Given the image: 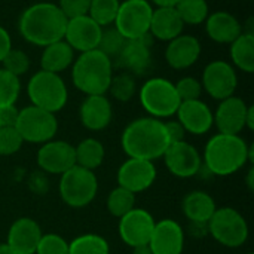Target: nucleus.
<instances>
[{
    "label": "nucleus",
    "instance_id": "39448f33",
    "mask_svg": "<svg viewBox=\"0 0 254 254\" xmlns=\"http://www.w3.org/2000/svg\"><path fill=\"white\" fill-rule=\"evenodd\" d=\"M27 95L31 106L51 113L63 110L68 101V89L63 77L45 70L36 71L27 83Z\"/></svg>",
    "mask_w": 254,
    "mask_h": 254
},
{
    "label": "nucleus",
    "instance_id": "f3484780",
    "mask_svg": "<svg viewBox=\"0 0 254 254\" xmlns=\"http://www.w3.org/2000/svg\"><path fill=\"white\" fill-rule=\"evenodd\" d=\"M249 106L240 97H228L222 100L213 113L214 125L217 127L220 134L229 135H240L246 128V118H247Z\"/></svg>",
    "mask_w": 254,
    "mask_h": 254
},
{
    "label": "nucleus",
    "instance_id": "c9c22d12",
    "mask_svg": "<svg viewBox=\"0 0 254 254\" xmlns=\"http://www.w3.org/2000/svg\"><path fill=\"white\" fill-rule=\"evenodd\" d=\"M125 42H127V39L115 27H104L97 49L101 51L104 55H107L113 61L121 54Z\"/></svg>",
    "mask_w": 254,
    "mask_h": 254
},
{
    "label": "nucleus",
    "instance_id": "20e7f679",
    "mask_svg": "<svg viewBox=\"0 0 254 254\" xmlns=\"http://www.w3.org/2000/svg\"><path fill=\"white\" fill-rule=\"evenodd\" d=\"M113 77V61L101 51L82 52L71 64V82L85 95H106Z\"/></svg>",
    "mask_w": 254,
    "mask_h": 254
},
{
    "label": "nucleus",
    "instance_id": "ea45409f",
    "mask_svg": "<svg viewBox=\"0 0 254 254\" xmlns=\"http://www.w3.org/2000/svg\"><path fill=\"white\" fill-rule=\"evenodd\" d=\"M177 95L180 101H190V100H199L202 95V85L201 80L192 76L182 77L177 83H174Z\"/></svg>",
    "mask_w": 254,
    "mask_h": 254
},
{
    "label": "nucleus",
    "instance_id": "0eeeda50",
    "mask_svg": "<svg viewBox=\"0 0 254 254\" xmlns=\"http://www.w3.org/2000/svg\"><path fill=\"white\" fill-rule=\"evenodd\" d=\"M58 192L64 204L71 208H83L89 205L98 192V180L94 171L73 165L61 174Z\"/></svg>",
    "mask_w": 254,
    "mask_h": 254
},
{
    "label": "nucleus",
    "instance_id": "393cba45",
    "mask_svg": "<svg viewBox=\"0 0 254 254\" xmlns=\"http://www.w3.org/2000/svg\"><path fill=\"white\" fill-rule=\"evenodd\" d=\"M185 24L179 16L176 7H156L153 9L149 34L161 42H170L183 34Z\"/></svg>",
    "mask_w": 254,
    "mask_h": 254
},
{
    "label": "nucleus",
    "instance_id": "9d476101",
    "mask_svg": "<svg viewBox=\"0 0 254 254\" xmlns=\"http://www.w3.org/2000/svg\"><path fill=\"white\" fill-rule=\"evenodd\" d=\"M153 7L149 0H124L121 1L113 27L127 39H141L149 34Z\"/></svg>",
    "mask_w": 254,
    "mask_h": 254
},
{
    "label": "nucleus",
    "instance_id": "8fccbe9b",
    "mask_svg": "<svg viewBox=\"0 0 254 254\" xmlns=\"http://www.w3.org/2000/svg\"><path fill=\"white\" fill-rule=\"evenodd\" d=\"M132 254H152V250L149 247V244H144V246H137L132 249Z\"/></svg>",
    "mask_w": 254,
    "mask_h": 254
},
{
    "label": "nucleus",
    "instance_id": "6e6552de",
    "mask_svg": "<svg viewBox=\"0 0 254 254\" xmlns=\"http://www.w3.org/2000/svg\"><path fill=\"white\" fill-rule=\"evenodd\" d=\"M208 234L222 246L228 249L243 247L249 240V223L244 216L232 208L222 207L214 211L211 219L207 223Z\"/></svg>",
    "mask_w": 254,
    "mask_h": 254
},
{
    "label": "nucleus",
    "instance_id": "603ef678",
    "mask_svg": "<svg viewBox=\"0 0 254 254\" xmlns=\"http://www.w3.org/2000/svg\"><path fill=\"white\" fill-rule=\"evenodd\" d=\"M0 254H15V253L10 250V247H9L6 243H1V244H0Z\"/></svg>",
    "mask_w": 254,
    "mask_h": 254
},
{
    "label": "nucleus",
    "instance_id": "f257e3e1",
    "mask_svg": "<svg viewBox=\"0 0 254 254\" xmlns=\"http://www.w3.org/2000/svg\"><path fill=\"white\" fill-rule=\"evenodd\" d=\"M67 21L58 4L39 1L22 10L18 19V31L27 43L45 48L64 39Z\"/></svg>",
    "mask_w": 254,
    "mask_h": 254
},
{
    "label": "nucleus",
    "instance_id": "6ab92c4d",
    "mask_svg": "<svg viewBox=\"0 0 254 254\" xmlns=\"http://www.w3.org/2000/svg\"><path fill=\"white\" fill-rule=\"evenodd\" d=\"M149 247L152 254H183L185 231L171 219H164L155 223Z\"/></svg>",
    "mask_w": 254,
    "mask_h": 254
},
{
    "label": "nucleus",
    "instance_id": "a19ab883",
    "mask_svg": "<svg viewBox=\"0 0 254 254\" xmlns=\"http://www.w3.org/2000/svg\"><path fill=\"white\" fill-rule=\"evenodd\" d=\"M91 0H60L58 7L65 15L67 19L88 15Z\"/></svg>",
    "mask_w": 254,
    "mask_h": 254
},
{
    "label": "nucleus",
    "instance_id": "5701e85b",
    "mask_svg": "<svg viewBox=\"0 0 254 254\" xmlns=\"http://www.w3.org/2000/svg\"><path fill=\"white\" fill-rule=\"evenodd\" d=\"M80 124L94 132L106 129L113 118L112 103L106 95H86L79 109Z\"/></svg>",
    "mask_w": 254,
    "mask_h": 254
},
{
    "label": "nucleus",
    "instance_id": "864d4df0",
    "mask_svg": "<svg viewBox=\"0 0 254 254\" xmlns=\"http://www.w3.org/2000/svg\"><path fill=\"white\" fill-rule=\"evenodd\" d=\"M247 254H253V253H247Z\"/></svg>",
    "mask_w": 254,
    "mask_h": 254
},
{
    "label": "nucleus",
    "instance_id": "c756f323",
    "mask_svg": "<svg viewBox=\"0 0 254 254\" xmlns=\"http://www.w3.org/2000/svg\"><path fill=\"white\" fill-rule=\"evenodd\" d=\"M174 7L185 25L204 24L210 15L207 0H179Z\"/></svg>",
    "mask_w": 254,
    "mask_h": 254
},
{
    "label": "nucleus",
    "instance_id": "a211bd4d",
    "mask_svg": "<svg viewBox=\"0 0 254 254\" xmlns=\"http://www.w3.org/2000/svg\"><path fill=\"white\" fill-rule=\"evenodd\" d=\"M152 40L150 34L127 40L121 54L118 55V64L132 76H144L152 67Z\"/></svg>",
    "mask_w": 254,
    "mask_h": 254
},
{
    "label": "nucleus",
    "instance_id": "aec40b11",
    "mask_svg": "<svg viewBox=\"0 0 254 254\" xmlns=\"http://www.w3.org/2000/svg\"><path fill=\"white\" fill-rule=\"evenodd\" d=\"M201 52L202 46L198 37L192 34H180L168 42L164 57L171 68L186 70L199 60Z\"/></svg>",
    "mask_w": 254,
    "mask_h": 254
},
{
    "label": "nucleus",
    "instance_id": "cd10ccee",
    "mask_svg": "<svg viewBox=\"0 0 254 254\" xmlns=\"http://www.w3.org/2000/svg\"><path fill=\"white\" fill-rule=\"evenodd\" d=\"M229 55L232 65L244 73L254 71V34L243 31L231 45Z\"/></svg>",
    "mask_w": 254,
    "mask_h": 254
},
{
    "label": "nucleus",
    "instance_id": "f704fd0d",
    "mask_svg": "<svg viewBox=\"0 0 254 254\" xmlns=\"http://www.w3.org/2000/svg\"><path fill=\"white\" fill-rule=\"evenodd\" d=\"M21 94V80L18 76L0 68V109L13 106Z\"/></svg>",
    "mask_w": 254,
    "mask_h": 254
},
{
    "label": "nucleus",
    "instance_id": "7c9ffc66",
    "mask_svg": "<svg viewBox=\"0 0 254 254\" xmlns=\"http://www.w3.org/2000/svg\"><path fill=\"white\" fill-rule=\"evenodd\" d=\"M68 254H110V246L101 235L85 234L68 243Z\"/></svg>",
    "mask_w": 254,
    "mask_h": 254
},
{
    "label": "nucleus",
    "instance_id": "dca6fc26",
    "mask_svg": "<svg viewBox=\"0 0 254 254\" xmlns=\"http://www.w3.org/2000/svg\"><path fill=\"white\" fill-rule=\"evenodd\" d=\"M103 27H100L89 15L70 18L65 25L64 40L74 52H88L98 48Z\"/></svg>",
    "mask_w": 254,
    "mask_h": 254
},
{
    "label": "nucleus",
    "instance_id": "72a5a7b5",
    "mask_svg": "<svg viewBox=\"0 0 254 254\" xmlns=\"http://www.w3.org/2000/svg\"><path fill=\"white\" fill-rule=\"evenodd\" d=\"M135 89H137V85H135L134 76L125 71L112 77L107 92H110L115 100L121 103H128L135 95Z\"/></svg>",
    "mask_w": 254,
    "mask_h": 254
},
{
    "label": "nucleus",
    "instance_id": "37998d69",
    "mask_svg": "<svg viewBox=\"0 0 254 254\" xmlns=\"http://www.w3.org/2000/svg\"><path fill=\"white\" fill-rule=\"evenodd\" d=\"M164 124H165V129H167V134H168V138H170V144L185 140L186 131H185V128L182 127V124L179 121H167Z\"/></svg>",
    "mask_w": 254,
    "mask_h": 254
},
{
    "label": "nucleus",
    "instance_id": "a18cd8bd",
    "mask_svg": "<svg viewBox=\"0 0 254 254\" xmlns=\"http://www.w3.org/2000/svg\"><path fill=\"white\" fill-rule=\"evenodd\" d=\"M10 49H12V37L9 31L0 25V63L4 60V57L7 55Z\"/></svg>",
    "mask_w": 254,
    "mask_h": 254
},
{
    "label": "nucleus",
    "instance_id": "79ce46f5",
    "mask_svg": "<svg viewBox=\"0 0 254 254\" xmlns=\"http://www.w3.org/2000/svg\"><path fill=\"white\" fill-rule=\"evenodd\" d=\"M45 174H46V173H43V171H34V173L28 177V186H30V189H31L34 193H39V195L46 193L49 185H48V179H46Z\"/></svg>",
    "mask_w": 254,
    "mask_h": 254
},
{
    "label": "nucleus",
    "instance_id": "473e14b6",
    "mask_svg": "<svg viewBox=\"0 0 254 254\" xmlns=\"http://www.w3.org/2000/svg\"><path fill=\"white\" fill-rule=\"evenodd\" d=\"M119 6L121 0H91L88 15L100 27H110L115 22Z\"/></svg>",
    "mask_w": 254,
    "mask_h": 254
},
{
    "label": "nucleus",
    "instance_id": "de8ad7c7",
    "mask_svg": "<svg viewBox=\"0 0 254 254\" xmlns=\"http://www.w3.org/2000/svg\"><path fill=\"white\" fill-rule=\"evenodd\" d=\"M246 128H249L250 131L254 129V107L253 106H249V110H247V118H246Z\"/></svg>",
    "mask_w": 254,
    "mask_h": 254
},
{
    "label": "nucleus",
    "instance_id": "49530a36",
    "mask_svg": "<svg viewBox=\"0 0 254 254\" xmlns=\"http://www.w3.org/2000/svg\"><path fill=\"white\" fill-rule=\"evenodd\" d=\"M189 232L196 237V238H202L208 234V226L207 223H193V222H189Z\"/></svg>",
    "mask_w": 254,
    "mask_h": 254
},
{
    "label": "nucleus",
    "instance_id": "4468645a",
    "mask_svg": "<svg viewBox=\"0 0 254 254\" xmlns=\"http://www.w3.org/2000/svg\"><path fill=\"white\" fill-rule=\"evenodd\" d=\"M37 165L46 174L61 176L76 165L74 146L63 140H51L37 150Z\"/></svg>",
    "mask_w": 254,
    "mask_h": 254
},
{
    "label": "nucleus",
    "instance_id": "f8f14e48",
    "mask_svg": "<svg viewBox=\"0 0 254 254\" xmlns=\"http://www.w3.org/2000/svg\"><path fill=\"white\" fill-rule=\"evenodd\" d=\"M168 171L179 179H189L198 176L202 167L199 152L186 140L171 143L162 155Z\"/></svg>",
    "mask_w": 254,
    "mask_h": 254
},
{
    "label": "nucleus",
    "instance_id": "4be33fe9",
    "mask_svg": "<svg viewBox=\"0 0 254 254\" xmlns=\"http://www.w3.org/2000/svg\"><path fill=\"white\" fill-rule=\"evenodd\" d=\"M42 235L40 225L36 220L21 217L10 225L6 244L15 254H34Z\"/></svg>",
    "mask_w": 254,
    "mask_h": 254
},
{
    "label": "nucleus",
    "instance_id": "9b49d317",
    "mask_svg": "<svg viewBox=\"0 0 254 254\" xmlns=\"http://www.w3.org/2000/svg\"><path fill=\"white\" fill-rule=\"evenodd\" d=\"M202 91H205L214 100H225L232 97L238 86V76L235 67L223 60H214L208 63L201 77Z\"/></svg>",
    "mask_w": 254,
    "mask_h": 254
},
{
    "label": "nucleus",
    "instance_id": "bb28decb",
    "mask_svg": "<svg viewBox=\"0 0 254 254\" xmlns=\"http://www.w3.org/2000/svg\"><path fill=\"white\" fill-rule=\"evenodd\" d=\"M182 208L186 219L193 223H208L217 210L211 195L204 190H193L188 193L183 199Z\"/></svg>",
    "mask_w": 254,
    "mask_h": 254
},
{
    "label": "nucleus",
    "instance_id": "58836bf2",
    "mask_svg": "<svg viewBox=\"0 0 254 254\" xmlns=\"http://www.w3.org/2000/svg\"><path fill=\"white\" fill-rule=\"evenodd\" d=\"M34 254H68V243L57 234L42 235Z\"/></svg>",
    "mask_w": 254,
    "mask_h": 254
},
{
    "label": "nucleus",
    "instance_id": "4c0bfd02",
    "mask_svg": "<svg viewBox=\"0 0 254 254\" xmlns=\"http://www.w3.org/2000/svg\"><path fill=\"white\" fill-rule=\"evenodd\" d=\"M24 144L22 137L15 127H0V155L10 156L21 150Z\"/></svg>",
    "mask_w": 254,
    "mask_h": 254
},
{
    "label": "nucleus",
    "instance_id": "e433bc0d",
    "mask_svg": "<svg viewBox=\"0 0 254 254\" xmlns=\"http://www.w3.org/2000/svg\"><path fill=\"white\" fill-rule=\"evenodd\" d=\"M3 68L7 70L9 73L15 74V76H22L28 71L30 68V58L28 55L22 51V49H15L12 48L7 55L4 57V60L1 61Z\"/></svg>",
    "mask_w": 254,
    "mask_h": 254
},
{
    "label": "nucleus",
    "instance_id": "ddd939ff",
    "mask_svg": "<svg viewBox=\"0 0 254 254\" xmlns=\"http://www.w3.org/2000/svg\"><path fill=\"white\" fill-rule=\"evenodd\" d=\"M155 223L156 222L149 211L134 207L129 213L119 219L118 232L121 240L128 247L134 249L137 246L149 244Z\"/></svg>",
    "mask_w": 254,
    "mask_h": 254
},
{
    "label": "nucleus",
    "instance_id": "7ed1b4c3",
    "mask_svg": "<svg viewBox=\"0 0 254 254\" xmlns=\"http://www.w3.org/2000/svg\"><path fill=\"white\" fill-rule=\"evenodd\" d=\"M250 146L241 135L216 134L204 149L202 164L211 176L226 177L240 171L249 162Z\"/></svg>",
    "mask_w": 254,
    "mask_h": 254
},
{
    "label": "nucleus",
    "instance_id": "c85d7f7f",
    "mask_svg": "<svg viewBox=\"0 0 254 254\" xmlns=\"http://www.w3.org/2000/svg\"><path fill=\"white\" fill-rule=\"evenodd\" d=\"M74 155H76V165L94 171L103 164L106 150L100 140L88 137L74 147Z\"/></svg>",
    "mask_w": 254,
    "mask_h": 254
},
{
    "label": "nucleus",
    "instance_id": "09e8293b",
    "mask_svg": "<svg viewBox=\"0 0 254 254\" xmlns=\"http://www.w3.org/2000/svg\"><path fill=\"white\" fill-rule=\"evenodd\" d=\"M149 1L156 4V7H174L179 0H149Z\"/></svg>",
    "mask_w": 254,
    "mask_h": 254
},
{
    "label": "nucleus",
    "instance_id": "1a4fd4ad",
    "mask_svg": "<svg viewBox=\"0 0 254 254\" xmlns=\"http://www.w3.org/2000/svg\"><path fill=\"white\" fill-rule=\"evenodd\" d=\"M15 128L22 137L24 143L28 141L33 144H43L54 140L58 131V121L55 113L30 104L18 112Z\"/></svg>",
    "mask_w": 254,
    "mask_h": 254
},
{
    "label": "nucleus",
    "instance_id": "423d86ee",
    "mask_svg": "<svg viewBox=\"0 0 254 254\" xmlns=\"http://www.w3.org/2000/svg\"><path fill=\"white\" fill-rule=\"evenodd\" d=\"M138 98L141 107L149 113V116L156 119L171 118L176 115L182 103L174 83L165 77L147 79L140 88Z\"/></svg>",
    "mask_w": 254,
    "mask_h": 254
},
{
    "label": "nucleus",
    "instance_id": "2f4dec72",
    "mask_svg": "<svg viewBox=\"0 0 254 254\" xmlns=\"http://www.w3.org/2000/svg\"><path fill=\"white\" fill-rule=\"evenodd\" d=\"M106 207L112 216L121 219L122 216L129 213L135 207V193L118 186L116 189H113L109 193L107 201H106Z\"/></svg>",
    "mask_w": 254,
    "mask_h": 254
},
{
    "label": "nucleus",
    "instance_id": "2eb2a0df",
    "mask_svg": "<svg viewBox=\"0 0 254 254\" xmlns=\"http://www.w3.org/2000/svg\"><path fill=\"white\" fill-rule=\"evenodd\" d=\"M118 186L140 193L147 190L156 180V167L153 161L128 158L118 170Z\"/></svg>",
    "mask_w": 254,
    "mask_h": 254
},
{
    "label": "nucleus",
    "instance_id": "f03ea898",
    "mask_svg": "<svg viewBox=\"0 0 254 254\" xmlns=\"http://www.w3.org/2000/svg\"><path fill=\"white\" fill-rule=\"evenodd\" d=\"M121 144L128 158L155 161L170 146L165 124L156 118H138L127 125Z\"/></svg>",
    "mask_w": 254,
    "mask_h": 254
},
{
    "label": "nucleus",
    "instance_id": "a878e982",
    "mask_svg": "<svg viewBox=\"0 0 254 254\" xmlns=\"http://www.w3.org/2000/svg\"><path fill=\"white\" fill-rule=\"evenodd\" d=\"M73 61L74 51L64 39H61L43 48L40 55V70L60 74L61 71L71 67Z\"/></svg>",
    "mask_w": 254,
    "mask_h": 254
},
{
    "label": "nucleus",
    "instance_id": "3c124183",
    "mask_svg": "<svg viewBox=\"0 0 254 254\" xmlns=\"http://www.w3.org/2000/svg\"><path fill=\"white\" fill-rule=\"evenodd\" d=\"M247 186H249V189L253 192L254 190V168H253V165L250 167V170H249V174H247Z\"/></svg>",
    "mask_w": 254,
    "mask_h": 254
},
{
    "label": "nucleus",
    "instance_id": "c03bdc74",
    "mask_svg": "<svg viewBox=\"0 0 254 254\" xmlns=\"http://www.w3.org/2000/svg\"><path fill=\"white\" fill-rule=\"evenodd\" d=\"M18 109L16 106H6L0 109V127H15L16 118H18Z\"/></svg>",
    "mask_w": 254,
    "mask_h": 254
},
{
    "label": "nucleus",
    "instance_id": "b1692460",
    "mask_svg": "<svg viewBox=\"0 0 254 254\" xmlns=\"http://www.w3.org/2000/svg\"><path fill=\"white\" fill-rule=\"evenodd\" d=\"M204 24L207 36L213 42L220 45H231L243 33L244 28L241 21L226 10H217L210 13Z\"/></svg>",
    "mask_w": 254,
    "mask_h": 254
},
{
    "label": "nucleus",
    "instance_id": "412c9836",
    "mask_svg": "<svg viewBox=\"0 0 254 254\" xmlns=\"http://www.w3.org/2000/svg\"><path fill=\"white\" fill-rule=\"evenodd\" d=\"M176 115L185 131L193 135H204L214 125L213 112L201 98L182 101Z\"/></svg>",
    "mask_w": 254,
    "mask_h": 254
}]
</instances>
